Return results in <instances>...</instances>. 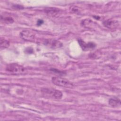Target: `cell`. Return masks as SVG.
Masks as SVG:
<instances>
[{
  "instance_id": "52a82bcc",
  "label": "cell",
  "mask_w": 121,
  "mask_h": 121,
  "mask_svg": "<svg viewBox=\"0 0 121 121\" xmlns=\"http://www.w3.org/2000/svg\"><path fill=\"white\" fill-rule=\"evenodd\" d=\"M78 42L81 48L83 50L85 51L93 49L96 46L95 44L93 42H89L88 43H86L81 39H79L78 40Z\"/></svg>"
},
{
  "instance_id": "6da1fadb",
  "label": "cell",
  "mask_w": 121,
  "mask_h": 121,
  "mask_svg": "<svg viewBox=\"0 0 121 121\" xmlns=\"http://www.w3.org/2000/svg\"><path fill=\"white\" fill-rule=\"evenodd\" d=\"M52 81L53 84L63 87L72 88L74 86L73 84L69 80L61 77H53L52 78Z\"/></svg>"
},
{
  "instance_id": "7c38bea8",
  "label": "cell",
  "mask_w": 121,
  "mask_h": 121,
  "mask_svg": "<svg viewBox=\"0 0 121 121\" xmlns=\"http://www.w3.org/2000/svg\"><path fill=\"white\" fill-rule=\"evenodd\" d=\"M1 20H3L4 22L7 24H11V23H13L14 21L13 18L10 17H7L3 18L1 17Z\"/></svg>"
},
{
  "instance_id": "277c9868",
  "label": "cell",
  "mask_w": 121,
  "mask_h": 121,
  "mask_svg": "<svg viewBox=\"0 0 121 121\" xmlns=\"http://www.w3.org/2000/svg\"><path fill=\"white\" fill-rule=\"evenodd\" d=\"M20 37L27 41H33L35 40V35L29 30H23L20 33Z\"/></svg>"
},
{
  "instance_id": "5bb4252c",
  "label": "cell",
  "mask_w": 121,
  "mask_h": 121,
  "mask_svg": "<svg viewBox=\"0 0 121 121\" xmlns=\"http://www.w3.org/2000/svg\"><path fill=\"white\" fill-rule=\"evenodd\" d=\"M78 11V9L77 7H74V8H72V11L74 12H77Z\"/></svg>"
},
{
  "instance_id": "5b68a950",
  "label": "cell",
  "mask_w": 121,
  "mask_h": 121,
  "mask_svg": "<svg viewBox=\"0 0 121 121\" xmlns=\"http://www.w3.org/2000/svg\"><path fill=\"white\" fill-rule=\"evenodd\" d=\"M103 25L108 28L113 29L118 27L119 26V22L117 20L109 19L104 21Z\"/></svg>"
},
{
  "instance_id": "4fadbf2b",
  "label": "cell",
  "mask_w": 121,
  "mask_h": 121,
  "mask_svg": "<svg viewBox=\"0 0 121 121\" xmlns=\"http://www.w3.org/2000/svg\"><path fill=\"white\" fill-rule=\"evenodd\" d=\"M43 20L39 19V20L37 21V25H38V26H40V25H41L42 24H43Z\"/></svg>"
},
{
  "instance_id": "3957f363",
  "label": "cell",
  "mask_w": 121,
  "mask_h": 121,
  "mask_svg": "<svg viewBox=\"0 0 121 121\" xmlns=\"http://www.w3.org/2000/svg\"><path fill=\"white\" fill-rule=\"evenodd\" d=\"M41 91L44 95L56 99H60L62 96V92L59 90L52 88H43L42 89Z\"/></svg>"
},
{
  "instance_id": "9c48e42d",
  "label": "cell",
  "mask_w": 121,
  "mask_h": 121,
  "mask_svg": "<svg viewBox=\"0 0 121 121\" xmlns=\"http://www.w3.org/2000/svg\"><path fill=\"white\" fill-rule=\"evenodd\" d=\"M109 104L112 107H118L121 105V100L118 98H111L109 100Z\"/></svg>"
},
{
  "instance_id": "7a4b0ae2",
  "label": "cell",
  "mask_w": 121,
  "mask_h": 121,
  "mask_svg": "<svg viewBox=\"0 0 121 121\" xmlns=\"http://www.w3.org/2000/svg\"><path fill=\"white\" fill-rule=\"evenodd\" d=\"M25 68L16 63H11L7 65L6 67L7 71L14 74H19L25 71Z\"/></svg>"
},
{
  "instance_id": "8992f818",
  "label": "cell",
  "mask_w": 121,
  "mask_h": 121,
  "mask_svg": "<svg viewBox=\"0 0 121 121\" xmlns=\"http://www.w3.org/2000/svg\"><path fill=\"white\" fill-rule=\"evenodd\" d=\"M45 45L52 48H58L62 46V43L60 41L55 40H46L44 42Z\"/></svg>"
},
{
  "instance_id": "ba28073f",
  "label": "cell",
  "mask_w": 121,
  "mask_h": 121,
  "mask_svg": "<svg viewBox=\"0 0 121 121\" xmlns=\"http://www.w3.org/2000/svg\"><path fill=\"white\" fill-rule=\"evenodd\" d=\"M44 11L47 14L52 16H55L60 12L59 9L55 7H47L44 9Z\"/></svg>"
},
{
  "instance_id": "8fae6325",
  "label": "cell",
  "mask_w": 121,
  "mask_h": 121,
  "mask_svg": "<svg viewBox=\"0 0 121 121\" xmlns=\"http://www.w3.org/2000/svg\"><path fill=\"white\" fill-rule=\"evenodd\" d=\"M81 24L83 26L85 27H86L87 28H89V27L91 28V26H92L94 24V22H93L90 19H86L82 21Z\"/></svg>"
},
{
  "instance_id": "30bf717a",
  "label": "cell",
  "mask_w": 121,
  "mask_h": 121,
  "mask_svg": "<svg viewBox=\"0 0 121 121\" xmlns=\"http://www.w3.org/2000/svg\"><path fill=\"white\" fill-rule=\"evenodd\" d=\"M0 49H5L8 48L9 45V41L6 40L4 38H1L0 40Z\"/></svg>"
}]
</instances>
